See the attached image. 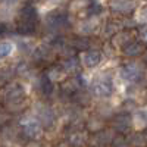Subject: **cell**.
<instances>
[{
	"label": "cell",
	"mask_w": 147,
	"mask_h": 147,
	"mask_svg": "<svg viewBox=\"0 0 147 147\" xmlns=\"http://www.w3.org/2000/svg\"><path fill=\"white\" fill-rule=\"evenodd\" d=\"M43 124L40 119L35 118H24L21 121V131L25 138L37 140L43 136Z\"/></svg>",
	"instance_id": "obj_1"
},
{
	"label": "cell",
	"mask_w": 147,
	"mask_h": 147,
	"mask_svg": "<svg viewBox=\"0 0 147 147\" xmlns=\"http://www.w3.org/2000/svg\"><path fill=\"white\" fill-rule=\"evenodd\" d=\"M25 100V88L19 82H12L3 91V102L5 105H21Z\"/></svg>",
	"instance_id": "obj_2"
},
{
	"label": "cell",
	"mask_w": 147,
	"mask_h": 147,
	"mask_svg": "<svg viewBox=\"0 0 147 147\" xmlns=\"http://www.w3.org/2000/svg\"><path fill=\"white\" fill-rule=\"evenodd\" d=\"M132 118L129 116V113H119L115 115L112 118V122H110V127H112L113 131H116L118 134H122L125 136L127 132H129L131 127H132Z\"/></svg>",
	"instance_id": "obj_3"
},
{
	"label": "cell",
	"mask_w": 147,
	"mask_h": 147,
	"mask_svg": "<svg viewBox=\"0 0 147 147\" xmlns=\"http://www.w3.org/2000/svg\"><path fill=\"white\" fill-rule=\"evenodd\" d=\"M109 7L116 15L128 16L136 10L137 6H136V2H134V0H110Z\"/></svg>",
	"instance_id": "obj_4"
},
{
	"label": "cell",
	"mask_w": 147,
	"mask_h": 147,
	"mask_svg": "<svg viewBox=\"0 0 147 147\" xmlns=\"http://www.w3.org/2000/svg\"><path fill=\"white\" fill-rule=\"evenodd\" d=\"M91 94L96 97H100V99H107V97L112 96L113 88H112V84L109 81L105 80H99V81H94L91 84Z\"/></svg>",
	"instance_id": "obj_5"
},
{
	"label": "cell",
	"mask_w": 147,
	"mask_h": 147,
	"mask_svg": "<svg viewBox=\"0 0 147 147\" xmlns=\"http://www.w3.org/2000/svg\"><path fill=\"white\" fill-rule=\"evenodd\" d=\"M80 60L82 66L85 68H96L102 62V52L100 50H96V49H88V50L82 52V55L80 56Z\"/></svg>",
	"instance_id": "obj_6"
},
{
	"label": "cell",
	"mask_w": 147,
	"mask_h": 147,
	"mask_svg": "<svg viewBox=\"0 0 147 147\" xmlns=\"http://www.w3.org/2000/svg\"><path fill=\"white\" fill-rule=\"evenodd\" d=\"M146 50H147V44L140 40V41H129L122 49V53L127 57H138V56H143Z\"/></svg>",
	"instance_id": "obj_7"
},
{
	"label": "cell",
	"mask_w": 147,
	"mask_h": 147,
	"mask_svg": "<svg viewBox=\"0 0 147 147\" xmlns=\"http://www.w3.org/2000/svg\"><path fill=\"white\" fill-rule=\"evenodd\" d=\"M121 77L129 82L138 81L141 78V69L137 63H125L121 69Z\"/></svg>",
	"instance_id": "obj_8"
},
{
	"label": "cell",
	"mask_w": 147,
	"mask_h": 147,
	"mask_svg": "<svg viewBox=\"0 0 147 147\" xmlns=\"http://www.w3.org/2000/svg\"><path fill=\"white\" fill-rule=\"evenodd\" d=\"M82 87H84V85H82L80 77L77 75L75 78H66L62 82V85H60V91H62L63 94H66V96H69V97H72L74 94H75L80 88H82Z\"/></svg>",
	"instance_id": "obj_9"
},
{
	"label": "cell",
	"mask_w": 147,
	"mask_h": 147,
	"mask_svg": "<svg viewBox=\"0 0 147 147\" xmlns=\"http://www.w3.org/2000/svg\"><path fill=\"white\" fill-rule=\"evenodd\" d=\"M52 57V46L50 44H41L34 50L32 53V60L35 63H44L49 62V59Z\"/></svg>",
	"instance_id": "obj_10"
},
{
	"label": "cell",
	"mask_w": 147,
	"mask_h": 147,
	"mask_svg": "<svg viewBox=\"0 0 147 147\" xmlns=\"http://www.w3.org/2000/svg\"><path fill=\"white\" fill-rule=\"evenodd\" d=\"M46 74L49 75V78H50L52 81H55V82H63L66 80V77L69 75L62 63L60 65H52L46 71Z\"/></svg>",
	"instance_id": "obj_11"
},
{
	"label": "cell",
	"mask_w": 147,
	"mask_h": 147,
	"mask_svg": "<svg viewBox=\"0 0 147 147\" xmlns=\"http://www.w3.org/2000/svg\"><path fill=\"white\" fill-rule=\"evenodd\" d=\"M122 28H124V24H122V21H118V19H110L105 24V27H103V37L105 38H112V37L115 34H118Z\"/></svg>",
	"instance_id": "obj_12"
},
{
	"label": "cell",
	"mask_w": 147,
	"mask_h": 147,
	"mask_svg": "<svg viewBox=\"0 0 147 147\" xmlns=\"http://www.w3.org/2000/svg\"><path fill=\"white\" fill-rule=\"evenodd\" d=\"M38 19V13H37V7L32 3H27L24 5L19 10V21H31V22H37Z\"/></svg>",
	"instance_id": "obj_13"
},
{
	"label": "cell",
	"mask_w": 147,
	"mask_h": 147,
	"mask_svg": "<svg viewBox=\"0 0 147 147\" xmlns=\"http://www.w3.org/2000/svg\"><path fill=\"white\" fill-rule=\"evenodd\" d=\"M66 22H68L66 13H57V12H55V13H50L47 16V25L52 30H59V28L65 27Z\"/></svg>",
	"instance_id": "obj_14"
},
{
	"label": "cell",
	"mask_w": 147,
	"mask_h": 147,
	"mask_svg": "<svg viewBox=\"0 0 147 147\" xmlns=\"http://www.w3.org/2000/svg\"><path fill=\"white\" fill-rule=\"evenodd\" d=\"M71 46L75 49L77 52H85L88 50V49H91V40L88 38V37L85 35H78V37H74L72 41H71Z\"/></svg>",
	"instance_id": "obj_15"
},
{
	"label": "cell",
	"mask_w": 147,
	"mask_h": 147,
	"mask_svg": "<svg viewBox=\"0 0 147 147\" xmlns=\"http://www.w3.org/2000/svg\"><path fill=\"white\" fill-rule=\"evenodd\" d=\"M37 30V22H31V21H18L16 25V31L21 35H34Z\"/></svg>",
	"instance_id": "obj_16"
},
{
	"label": "cell",
	"mask_w": 147,
	"mask_h": 147,
	"mask_svg": "<svg viewBox=\"0 0 147 147\" xmlns=\"http://www.w3.org/2000/svg\"><path fill=\"white\" fill-rule=\"evenodd\" d=\"M62 65H63V68L66 69V72L68 74H78L80 72V68H81V60L78 59V57H75V56H68L63 62H62Z\"/></svg>",
	"instance_id": "obj_17"
},
{
	"label": "cell",
	"mask_w": 147,
	"mask_h": 147,
	"mask_svg": "<svg viewBox=\"0 0 147 147\" xmlns=\"http://www.w3.org/2000/svg\"><path fill=\"white\" fill-rule=\"evenodd\" d=\"M38 119L41 121V124L44 128H52L53 124H55V113H53V110L52 109H49V107H44L41 109L40 112H38Z\"/></svg>",
	"instance_id": "obj_18"
},
{
	"label": "cell",
	"mask_w": 147,
	"mask_h": 147,
	"mask_svg": "<svg viewBox=\"0 0 147 147\" xmlns=\"http://www.w3.org/2000/svg\"><path fill=\"white\" fill-rule=\"evenodd\" d=\"M110 40H112L113 46L122 47V49H124L129 41H132V40H131V32H129V30H128V31H119V32L115 34Z\"/></svg>",
	"instance_id": "obj_19"
},
{
	"label": "cell",
	"mask_w": 147,
	"mask_h": 147,
	"mask_svg": "<svg viewBox=\"0 0 147 147\" xmlns=\"http://www.w3.org/2000/svg\"><path fill=\"white\" fill-rule=\"evenodd\" d=\"M40 88H41L44 96H52L53 91H55V81H52L49 78L47 74H44L40 80Z\"/></svg>",
	"instance_id": "obj_20"
},
{
	"label": "cell",
	"mask_w": 147,
	"mask_h": 147,
	"mask_svg": "<svg viewBox=\"0 0 147 147\" xmlns=\"http://www.w3.org/2000/svg\"><path fill=\"white\" fill-rule=\"evenodd\" d=\"M90 93H87V91L84 90V87H82V88H80L75 94L72 96V100L75 102V103H78V105H81V106H88L90 105V100H91Z\"/></svg>",
	"instance_id": "obj_21"
},
{
	"label": "cell",
	"mask_w": 147,
	"mask_h": 147,
	"mask_svg": "<svg viewBox=\"0 0 147 147\" xmlns=\"http://www.w3.org/2000/svg\"><path fill=\"white\" fill-rule=\"evenodd\" d=\"M85 128H87L88 132H93V134H97L105 129V122L100 119V118H91L87 125H85Z\"/></svg>",
	"instance_id": "obj_22"
},
{
	"label": "cell",
	"mask_w": 147,
	"mask_h": 147,
	"mask_svg": "<svg viewBox=\"0 0 147 147\" xmlns=\"http://www.w3.org/2000/svg\"><path fill=\"white\" fill-rule=\"evenodd\" d=\"M96 27H97V21L94 18H90V19H85L80 25V31L84 34H91V32H94Z\"/></svg>",
	"instance_id": "obj_23"
},
{
	"label": "cell",
	"mask_w": 147,
	"mask_h": 147,
	"mask_svg": "<svg viewBox=\"0 0 147 147\" xmlns=\"http://www.w3.org/2000/svg\"><path fill=\"white\" fill-rule=\"evenodd\" d=\"M134 122H136V125L140 128H146L147 127V109H140L138 112L136 113L134 116Z\"/></svg>",
	"instance_id": "obj_24"
},
{
	"label": "cell",
	"mask_w": 147,
	"mask_h": 147,
	"mask_svg": "<svg viewBox=\"0 0 147 147\" xmlns=\"http://www.w3.org/2000/svg\"><path fill=\"white\" fill-rule=\"evenodd\" d=\"M13 49H15L13 43H10V41H3L2 46H0V56H2L3 59L7 57V56H10L12 52H13Z\"/></svg>",
	"instance_id": "obj_25"
},
{
	"label": "cell",
	"mask_w": 147,
	"mask_h": 147,
	"mask_svg": "<svg viewBox=\"0 0 147 147\" xmlns=\"http://www.w3.org/2000/svg\"><path fill=\"white\" fill-rule=\"evenodd\" d=\"M68 144H71V146H81V144H84V137L81 136L80 132H74V134H71V136L68 137Z\"/></svg>",
	"instance_id": "obj_26"
},
{
	"label": "cell",
	"mask_w": 147,
	"mask_h": 147,
	"mask_svg": "<svg viewBox=\"0 0 147 147\" xmlns=\"http://www.w3.org/2000/svg\"><path fill=\"white\" fill-rule=\"evenodd\" d=\"M102 12H103V7H102V5H99V3H93V5L90 6V9H88V13L93 15V16L100 15Z\"/></svg>",
	"instance_id": "obj_27"
},
{
	"label": "cell",
	"mask_w": 147,
	"mask_h": 147,
	"mask_svg": "<svg viewBox=\"0 0 147 147\" xmlns=\"http://www.w3.org/2000/svg\"><path fill=\"white\" fill-rule=\"evenodd\" d=\"M138 37L143 43L147 44V24H143V25L138 28Z\"/></svg>",
	"instance_id": "obj_28"
},
{
	"label": "cell",
	"mask_w": 147,
	"mask_h": 147,
	"mask_svg": "<svg viewBox=\"0 0 147 147\" xmlns=\"http://www.w3.org/2000/svg\"><path fill=\"white\" fill-rule=\"evenodd\" d=\"M137 21L141 22V24H147V6H144V7L140 9L138 16H137Z\"/></svg>",
	"instance_id": "obj_29"
},
{
	"label": "cell",
	"mask_w": 147,
	"mask_h": 147,
	"mask_svg": "<svg viewBox=\"0 0 147 147\" xmlns=\"http://www.w3.org/2000/svg\"><path fill=\"white\" fill-rule=\"evenodd\" d=\"M28 72H30V68L25 63H19L18 65V68H16V74H18V75H27Z\"/></svg>",
	"instance_id": "obj_30"
},
{
	"label": "cell",
	"mask_w": 147,
	"mask_h": 147,
	"mask_svg": "<svg viewBox=\"0 0 147 147\" xmlns=\"http://www.w3.org/2000/svg\"><path fill=\"white\" fill-rule=\"evenodd\" d=\"M143 59H144V63H147V50H146V53L143 55Z\"/></svg>",
	"instance_id": "obj_31"
}]
</instances>
